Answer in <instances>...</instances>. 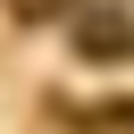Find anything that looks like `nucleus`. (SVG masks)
Returning a JSON list of instances; mask_svg holds the SVG:
<instances>
[{"instance_id":"f257e3e1","label":"nucleus","mask_w":134,"mask_h":134,"mask_svg":"<svg viewBox=\"0 0 134 134\" xmlns=\"http://www.w3.org/2000/svg\"><path fill=\"white\" fill-rule=\"evenodd\" d=\"M75 50H84V59L134 50V17H117V8H75Z\"/></svg>"},{"instance_id":"f03ea898","label":"nucleus","mask_w":134,"mask_h":134,"mask_svg":"<svg viewBox=\"0 0 134 134\" xmlns=\"http://www.w3.org/2000/svg\"><path fill=\"white\" fill-rule=\"evenodd\" d=\"M92 126H100V134H134V100H109V109H92Z\"/></svg>"},{"instance_id":"7ed1b4c3","label":"nucleus","mask_w":134,"mask_h":134,"mask_svg":"<svg viewBox=\"0 0 134 134\" xmlns=\"http://www.w3.org/2000/svg\"><path fill=\"white\" fill-rule=\"evenodd\" d=\"M59 8H67V0H17V17H25V25H42V17H59Z\"/></svg>"}]
</instances>
